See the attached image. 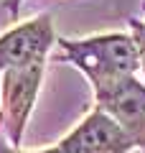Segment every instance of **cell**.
Here are the masks:
<instances>
[{
    "label": "cell",
    "mask_w": 145,
    "mask_h": 153,
    "mask_svg": "<svg viewBox=\"0 0 145 153\" xmlns=\"http://www.w3.org/2000/svg\"><path fill=\"white\" fill-rule=\"evenodd\" d=\"M97 107L130 135L135 148L145 153V84L138 76H127L112 89L97 94Z\"/></svg>",
    "instance_id": "obj_4"
},
{
    "label": "cell",
    "mask_w": 145,
    "mask_h": 153,
    "mask_svg": "<svg viewBox=\"0 0 145 153\" xmlns=\"http://www.w3.org/2000/svg\"><path fill=\"white\" fill-rule=\"evenodd\" d=\"M43 66H46V61H36V64H28V66L3 71V82H0V115H3V130H5L10 146H16V148L23 140L33 102H36V94L41 89Z\"/></svg>",
    "instance_id": "obj_2"
},
{
    "label": "cell",
    "mask_w": 145,
    "mask_h": 153,
    "mask_svg": "<svg viewBox=\"0 0 145 153\" xmlns=\"http://www.w3.org/2000/svg\"><path fill=\"white\" fill-rule=\"evenodd\" d=\"M143 10H145V0H143Z\"/></svg>",
    "instance_id": "obj_10"
},
{
    "label": "cell",
    "mask_w": 145,
    "mask_h": 153,
    "mask_svg": "<svg viewBox=\"0 0 145 153\" xmlns=\"http://www.w3.org/2000/svg\"><path fill=\"white\" fill-rule=\"evenodd\" d=\"M59 59L76 66L89 79L97 94L112 89L127 76H135L140 69L138 49L132 36L125 33H99L87 38H59Z\"/></svg>",
    "instance_id": "obj_1"
},
{
    "label": "cell",
    "mask_w": 145,
    "mask_h": 153,
    "mask_svg": "<svg viewBox=\"0 0 145 153\" xmlns=\"http://www.w3.org/2000/svg\"><path fill=\"white\" fill-rule=\"evenodd\" d=\"M0 153H66L61 146H54V148H43V151H21V148L10 146V143H0Z\"/></svg>",
    "instance_id": "obj_7"
},
{
    "label": "cell",
    "mask_w": 145,
    "mask_h": 153,
    "mask_svg": "<svg viewBox=\"0 0 145 153\" xmlns=\"http://www.w3.org/2000/svg\"><path fill=\"white\" fill-rule=\"evenodd\" d=\"M59 146L66 153H130L135 143L104 110L97 107Z\"/></svg>",
    "instance_id": "obj_5"
},
{
    "label": "cell",
    "mask_w": 145,
    "mask_h": 153,
    "mask_svg": "<svg viewBox=\"0 0 145 153\" xmlns=\"http://www.w3.org/2000/svg\"><path fill=\"white\" fill-rule=\"evenodd\" d=\"M21 3H23V0H3V5H5L8 13H10V18L18 16V8H21Z\"/></svg>",
    "instance_id": "obj_8"
},
{
    "label": "cell",
    "mask_w": 145,
    "mask_h": 153,
    "mask_svg": "<svg viewBox=\"0 0 145 153\" xmlns=\"http://www.w3.org/2000/svg\"><path fill=\"white\" fill-rule=\"evenodd\" d=\"M0 125H3V115H0Z\"/></svg>",
    "instance_id": "obj_9"
},
{
    "label": "cell",
    "mask_w": 145,
    "mask_h": 153,
    "mask_svg": "<svg viewBox=\"0 0 145 153\" xmlns=\"http://www.w3.org/2000/svg\"><path fill=\"white\" fill-rule=\"evenodd\" d=\"M56 33L48 13H41L33 21L10 28L0 36V74L8 69L28 66L36 61H46L51 46H56Z\"/></svg>",
    "instance_id": "obj_3"
},
{
    "label": "cell",
    "mask_w": 145,
    "mask_h": 153,
    "mask_svg": "<svg viewBox=\"0 0 145 153\" xmlns=\"http://www.w3.org/2000/svg\"><path fill=\"white\" fill-rule=\"evenodd\" d=\"M130 36H132L135 41V49H138V59H140V69H143L145 74V21H140V18H130Z\"/></svg>",
    "instance_id": "obj_6"
}]
</instances>
